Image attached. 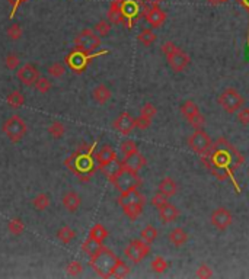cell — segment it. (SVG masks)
I'll return each instance as SVG.
<instances>
[{
    "label": "cell",
    "instance_id": "cell-1",
    "mask_svg": "<svg viewBox=\"0 0 249 279\" xmlns=\"http://www.w3.org/2000/svg\"><path fill=\"white\" fill-rule=\"evenodd\" d=\"M117 260H118V258L115 256V253L113 250H110L108 247L102 246V249L91 258L89 265L93 268V271L99 277L110 278V277H113V271H114Z\"/></svg>",
    "mask_w": 249,
    "mask_h": 279
},
{
    "label": "cell",
    "instance_id": "cell-2",
    "mask_svg": "<svg viewBox=\"0 0 249 279\" xmlns=\"http://www.w3.org/2000/svg\"><path fill=\"white\" fill-rule=\"evenodd\" d=\"M1 129L4 135L12 141V143H19L28 132V125L26 122L19 116V115H10L1 125Z\"/></svg>",
    "mask_w": 249,
    "mask_h": 279
},
{
    "label": "cell",
    "instance_id": "cell-3",
    "mask_svg": "<svg viewBox=\"0 0 249 279\" xmlns=\"http://www.w3.org/2000/svg\"><path fill=\"white\" fill-rule=\"evenodd\" d=\"M217 102L222 107V109L225 112H227V113H235V112H238L239 109H242L244 105H245L244 96L235 87H229V89L223 90L220 93Z\"/></svg>",
    "mask_w": 249,
    "mask_h": 279
},
{
    "label": "cell",
    "instance_id": "cell-4",
    "mask_svg": "<svg viewBox=\"0 0 249 279\" xmlns=\"http://www.w3.org/2000/svg\"><path fill=\"white\" fill-rule=\"evenodd\" d=\"M66 166L70 168L73 172H76L80 177V174H91L93 173V159L91 156V151L82 153L77 151L74 153L70 159L66 160Z\"/></svg>",
    "mask_w": 249,
    "mask_h": 279
},
{
    "label": "cell",
    "instance_id": "cell-5",
    "mask_svg": "<svg viewBox=\"0 0 249 279\" xmlns=\"http://www.w3.org/2000/svg\"><path fill=\"white\" fill-rule=\"evenodd\" d=\"M111 182L114 183V186L123 193L127 191H131V189H136L138 188V185L141 183V179L138 177V174L136 172H131L128 169H121L113 179Z\"/></svg>",
    "mask_w": 249,
    "mask_h": 279
},
{
    "label": "cell",
    "instance_id": "cell-6",
    "mask_svg": "<svg viewBox=\"0 0 249 279\" xmlns=\"http://www.w3.org/2000/svg\"><path fill=\"white\" fill-rule=\"evenodd\" d=\"M74 45L76 48L92 54L101 47V37L92 31V29H83L76 38H74Z\"/></svg>",
    "mask_w": 249,
    "mask_h": 279
},
{
    "label": "cell",
    "instance_id": "cell-7",
    "mask_svg": "<svg viewBox=\"0 0 249 279\" xmlns=\"http://www.w3.org/2000/svg\"><path fill=\"white\" fill-rule=\"evenodd\" d=\"M101 54H107V51H102V53H98V54H89V53H85L79 48H74L68 56L66 57V63L67 65L76 71V73H82L88 65L89 63L92 61V58L101 56Z\"/></svg>",
    "mask_w": 249,
    "mask_h": 279
},
{
    "label": "cell",
    "instance_id": "cell-8",
    "mask_svg": "<svg viewBox=\"0 0 249 279\" xmlns=\"http://www.w3.org/2000/svg\"><path fill=\"white\" fill-rule=\"evenodd\" d=\"M188 146L194 153L205 154L213 146V140L203 128H200V129H195V132L188 138Z\"/></svg>",
    "mask_w": 249,
    "mask_h": 279
},
{
    "label": "cell",
    "instance_id": "cell-9",
    "mask_svg": "<svg viewBox=\"0 0 249 279\" xmlns=\"http://www.w3.org/2000/svg\"><path fill=\"white\" fill-rule=\"evenodd\" d=\"M150 253V244L143 241L141 238L140 240H133L124 250L125 258L133 262V263H140L147 255Z\"/></svg>",
    "mask_w": 249,
    "mask_h": 279
},
{
    "label": "cell",
    "instance_id": "cell-10",
    "mask_svg": "<svg viewBox=\"0 0 249 279\" xmlns=\"http://www.w3.org/2000/svg\"><path fill=\"white\" fill-rule=\"evenodd\" d=\"M210 223L214 228H217L219 231H226L232 223H233V217H232V213L227 210V208H216L213 213H211V217H210Z\"/></svg>",
    "mask_w": 249,
    "mask_h": 279
},
{
    "label": "cell",
    "instance_id": "cell-11",
    "mask_svg": "<svg viewBox=\"0 0 249 279\" xmlns=\"http://www.w3.org/2000/svg\"><path fill=\"white\" fill-rule=\"evenodd\" d=\"M166 57L168 60V64L169 67L175 71V73H182L188 65H189V61L191 58L188 56L185 51H182L180 47H177L172 53H169Z\"/></svg>",
    "mask_w": 249,
    "mask_h": 279
},
{
    "label": "cell",
    "instance_id": "cell-12",
    "mask_svg": "<svg viewBox=\"0 0 249 279\" xmlns=\"http://www.w3.org/2000/svg\"><path fill=\"white\" fill-rule=\"evenodd\" d=\"M114 129L120 132L121 135H130L136 129V118L130 115L128 112H123L118 115V118L113 124Z\"/></svg>",
    "mask_w": 249,
    "mask_h": 279
},
{
    "label": "cell",
    "instance_id": "cell-13",
    "mask_svg": "<svg viewBox=\"0 0 249 279\" xmlns=\"http://www.w3.org/2000/svg\"><path fill=\"white\" fill-rule=\"evenodd\" d=\"M16 76H18L19 82L23 83L25 86H32V85H35V82L38 80L40 71H38V68H37L35 65H32V64H25V65H22V67L18 68Z\"/></svg>",
    "mask_w": 249,
    "mask_h": 279
},
{
    "label": "cell",
    "instance_id": "cell-14",
    "mask_svg": "<svg viewBox=\"0 0 249 279\" xmlns=\"http://www.w3.org/2000/svg\"><path fill=\"white\" fill-rule=\"evenodd\" d=\"M144 18L152 25V28H160L166 21V13L159 6H150L144 10Z\"/></svg>",
    "mask_w": 249,
    "mask_h": 279
},
{
    "label": "cell",
    "instance_id": "cell-15",
    "mask_svg": "<svg viewBox=\"0 0 249 279\" xmlns=\"http://www.w3.org/2000/svg\"><path fill=\"white\" fill-rule=\"evenodd\" d=\"M146 163H147L146 157H144L140 151H136L134 154L124 157V160H123V168L138 173L141 169L146 166Z\"/></svg>",
    "mask_w": 249,
    "mask_h": 279
},
{
    "label": "cell",
    "instance_id": "cell-16",
    "mask_svg": "<svg viewBox=\"0 0 249 279\" xmlns=\"http://www.w3.org/2000/svg\"><path fill=\"white\" fill-rule=\"evenodd\" d=\"M118 204L121 207H127V205H134V204H141L144 205L146 204V199L144 196L136 189H131V191H127V192H123L118 198Z\"/></svg>",
    "mask_w": 249,
    "mask_h": 279
},
{
    "label": "cell",
    "instance_id": "cell-17",
    "mask_svg": "<svg viewBox=\"0 0 249 279\" xmlns=\"http://www.w3.org/2000/svg\"><path fill=\"white\" fill-rule=\"evenodd\" d=\"M158 210H159V217H160V220H162L163 224L174 223L180 217V210L174 204H171V202H166L165 205H162Z\"/></svg>",
    "mask_w": 249,
    "mask_h": 279
},
{
    "label": "cell",
    "instance_id": "cell-18",
    "mask_svg": "<svg viewBox=\"0 0 249 279\" xmlns=\"http://www.w3.org/2000/svg\"><path fill=\"white\" fill-rule=\"evenodd\" d=\"M108 21L111 23H121L124 22V13H123V0H113L111 6L108 9Z\"/></svg>",
    "mask_w": 249,
    "mask_h": 279
},
{
    "label": "cell",
    "instance_id": "cell-19",
    "mask_svg": "<svg viewBox=\"0 0 249 279\" xmlns=\"http://www.w3.org/2000/svg\"><path fill=\"white\" fill-rule=\"evenodd\" d=\"M82 205V198L77 192H66L63 196V207L70 211V213H76L79 210V207Z\"/></svg>",
    "mask_w": 249,
    "mask_h": 279
},
{
    "label": "cell",
    "instance_id": "cell-20",
    "mask_svg": "<svg viewBox=\"0 0 249 279\" xmlns=\"http://www.w3.org/2000/svg\"><path fill=\"white\" fill-rule=\"evenodd\" d=\"M113 96V92L110 90V87L107 85H98L93 92H92V98L96 104L99 105H105Z\"/></svg>",
    "mask_w": 249,
    "mask_h": 279
},
{
    "label": "cell",
    "instance_id": "cell-21",
    "mask_svg": "<svg viewBox=\"0 0 249 279\" xmlns=\"http://www.w3.org/2000/svg\"><path fill=\"white\" fill-rule=\"evenodd\" d=\"M158 191H159L160 193H163L165 196L171 198V196L177 195V192H178V185H177V182H175L172 177L166 176V177H163V179L160 180V183H159V186H158Z\"/></svg>",
    "mask_w": 249,
    "mask_h": 279
},
{
    "label": "cell",
    "instance_id": "cell-22",
    "mask_svg": "<svg viewBox=\"0 0 249 279\" xmlns=\"http://www.w3.org/2000/svg\"><path fill=\"white\" fill-rule=\"evenodd\" d=\"M114 159H117V153H115V150H114L111 146H104V147H101L99 151L96 153V162H98L99 168L104 166V165H107L108 162H111V160H114Z\"/></svg>",
    "mask_w": 249,
    "mask_h": 279
},
{
    "label": "cell",
    "instance_id": "cell-23",
    "mask_svg": "<svg viewBox=\"0 0 249 279\" xmlns=\"http://www.w3.org/2000/svg\"><path fill=\"white\" fill-rule=\"evenodd\" d=\"M169 241H171L175 247H182L188 241V233L184 228L177 227V228H174V230L169 233Z\"/></svg>",
    "mask_w": 249,
    "mask_h": 279
},
{
    "label": "cell",
    "instance_id": "cell-24",
    "mask_svg": "<svg viewBox=\"0 0 249 279\" xmlns=\"http://www.w3.org/2000/svg\"><path fill=\"white\" fill-rule=\"evenodd\" d=\"M82 249H83V252H85L88 256L92 258L93 255H96V253L102 249V241H99V240H96V238H93V237L89 236V237L85 240Z\"/></svg>",
    "mask_w": 249,
    "mask_h": 279
},
{
    "label": "cell",
    "instance_id": "cell-25",
    "mask_svg": "<svg viewBox=\"0 0 249 279\" xmlns=\"http://www.w3.org/2000/svg\"><path fill=\"white\" fill-rule=\"evenodd\" d=\"M101 170H102V173L111 180L121 169H123V163L121 162H118L117 159H114V160H111V162H108L107 165H104V166H101Z\"/></svg>",
    "mask_w": 249,
    "mask_h": 279
},
{
    "label": "cell",
    "instance_id": "cell-26",
    "mask_svg": "<svg viewBox=\"0 0 249 279\" xmlns=\"http://www.w3.org/2000/svg\"><path fill=\"white\" fill-rule=\"evenodd\" d=\"M6 102H7V105H9L10 108L18 109V108L23 107V104H25V96H23L22 92H19V90H12V92L7 95Z\"/></svg>",
    "mask_w": 249,
    "mask_h": 279
},
{
    "label": "cell",
    "instance_id": "cell-27",
    "mask_svg": "<svg viewBox=\"0 0 249 279\" xmlns=\"http://www.w3.org/2000/svg\"><path fill=\"white\" fill-rule=\"evenodd\" d=\"M50 204H51L50 195H48V193H44V192L35 195L34 199H32V207H34L37 211H44V210H47V208L50 207Z\"/></svg>",
    "mask_w": 249,
    "mask_h": 279
},
{
    "label": "cell",
    "instance_id": "cell-28",
    "mask_svg": "<svg viewBox=\"0 0 249 279\" xmlns=\"http://www.w3.org/2000/svg\"><path fill=\"white\" fill-rule=\"evenodd\" d=\"M158 236H159V231H158V228H155L153 225H146V227L141 230V233H140V238H141L143 241L149 243V244H152V243L158 238Z\"/></svg>",
    "mask_w": 249,
    "mask_h": 279
},
{
    "label": "cell",
    "instance_id": "cell-29",
    "mask_svg": "<svg viewBox=\"0 0 249 279\" xmlns=\"http://www.w3.org/2000/svg\"><path fill=\"white\" fill-rule=\"evenodd\" d=\"M156 34L152 31V29H143L138 35H137V40L140 44H143L144 47H150L155 41H156Z\"/></svg>",
    "mask_w": 249,
    "mask_h": 279
},
{
    "label": "cell",
    "instance_id": "cell-30",
    "mask_svg": "<svg viewBox=\"0 0 249 279\" xmlns=\"http://www.w3.org/2000/svg\"><path fill=\"white\" fill-rule=\"evenodd\" d=\"M181 113L184 115V118L185 119H189V118H192L194 115H197V113H200V109H198V107H197V104L195 102H192V101H185L182 105H181Z\"/></svg>",
    "mask_w": 249,
    "mask_h": 279
},
{
    "label": "cell",
    "instance_id": "cell-31",
    "mask_svg": "<svg viewBox=\"0 0 249 279\" xmlns=\"http://www.w3.org/2000/svg\"><path fill=\"white\" fill-rule=\"evenodd\" d=\"M143 208H144V205H141V204H134V205L123 207V211H124V214L130 220H137V218L141 215Z\"/></svg>",
    "mask_w": 249,
    "mask_h": 279
},
{
    "label": "cell",
    "instance_id": "cell-32",
    "mask_svg": "<svg viewBox=\"0 0 249 279\" xmlns=\"http://www.w3.org/2000/svg\"><path fill=\"white\" fill-rule=\"evenodd\" d=\"M150 268H152V271L156 272V274H163V272L169 268V263L166 262V259H165L163 256H156V258L152 260Z\"/></svg>",
    "mask_w": 249,
    "mask_h": 279
},
{
    "label": "cell",
    "instance_id": "cell-33",
    "mask_svg": "<svg viewBox=\"0 0 249 279\" xmlns=\"http://www.w3.org/2000/svg\"><path fill=\"white\" fill-rule=\"evenodd\" d=\"M57 237H59V240H62L64 244H67V243H70V241H73L76 238V231L73 228L64 225L57 231Z\"/></svg>",
    "mask_w": 249,
    "mask_h": 279
},
{
    "label": "cell",
    "instance_id": "cell-34",
    "mask_svg": "<svg viewBox=\"0 0 249 279\" xmlns=\"http://www.w3.org/2000/svg\"><path fill=\"white\" fill-rule=\"evenodd\" d=\"M89 236L93 237V238H96V240H99V241H104V240L108 237V230H107L102 224H95V225L91 228Z\"/></svg>",
    "mask_w": 249,
    "mask_h": 279
},
{
    "label": "cell",
    "instance_id": "cell-35",
    "mask_svg": "<svg viewBox=\"0 0 249 279\" xmlns=\"http://www.w3.org/2000/svg\"><path fill=\"white\" fill-rule=\"evenodd\" d=\"M128 274H130V266L125 262H123L121 259H118L115 266H114L113 277H115V278H125V277H128Z\"/></svg>",
    "mask_w": 249,
    "mask_h": 279
},
{
    "label": "cell",
    "instance_id": "cell-36",
    "mask_svg": "<svg viewBox=\"0 0 249 279\" xmlns=\"http://www.w3.org/2000/svg\"><path fill=\"white\" fill-rule=\"evenodd\" d=\"M47 129H48V134L53 138H56V140H60L63 135H64V132H66V127L63 125L62 122H59V121H54Z\"/></svg>",
    "mask_w": 249,
    "mask_h": 279
},
{
    "label": "cell",
    "instance_id": "cell-37",
    "mask_svg": "<svg viewBox=\"0 0 249 279\" xmlns=\"http://www.w3.org/2000/svg\"><path fill=\"white\" fill-rule=\"evenodd\" d=\"M7 230L13 234V236H19L22 234V231L25 230V224L21 218H12L9 223H7Z\"/></svg>",
    "mask_w": 249,
    "mask_h": 279
},
{
    "label": "cell",
    "instance_id": "cell-38",
    "mask_svg": "<svg viewBox=\"0 0 249 279\" xmlns=\"http://www.w3.org/2000/svg\"><path fill=\"white\" fill-rule=\"evenodd\" d=\"M6 34H7V38H9V40L18 41V40L23 35V29H22V26H21L19 23H12V25L7 28Z\"/></svg>",
    "mask_w": 249,
    "mask_h": 279
},
{
    "label": "cell",
    "instance_id": "cell-39",
    "mask_svg": "<svg viewBox=\"0 0 249 279\" xmlns=\"http://www.w3.org/2000/svg\"><path fill=\"white\" fill-rule=\"evenodd\" d=\"M51 87H53V83H51V80L50 79H47V77H38V80L35 82V89L40 92V93H48L50 90H51Z\"/></svg>",
    "mask_w": 249,
    "mask_h": 279
},
{
    "label": "cell",
    "instance_id": "cell-40",
    "mask_svg": "<svg viewBox=\"0 0 249 279\" xmlns=\"http://www.w3.org/2000/svg\"><path fill=\"white\" fill-rule=\"evenodd\" d=\"M111 28H113V25H111L110 21H99V22L95 25L93 31H95L99 37H107V35L111 32Z\"/></svg>",
    "mask_w": 249,
    "mask_h": 279
},
{
    "label": "cell",
    "instance_id": "cell-41",
    "mask_svg": "<svg viewBox=\"0 0 249 279\" xmlns=\"http://www.w3.org/2000/svg\"><path fill=\"white\" fill-rule=\"evenodd\" d=\"M48 74L51 76V77H56V79H60L63 77L64 74H66V67H64V64L62 63H53L50 67H48Z\"/></svg>",
    "mask_w": 249,
    "mask_h": 279
},
{
    "label": "cell",
    "instance_id": "cell-42",
    "mask_svg": "<svg viewBox=\"0 0 249 279\" xmlns=\"http://www.w3.org/2000/svg\"><path fill=\"white\" fill-rule=\"evenodd\" d=\"M120 150H121V153H123V156H124V157H127V156H131V154H134L136 151H138L137 144H136L134 141H131V140L123 141V143H121V146H120Z\"/></svg>",
    "mask_w": 249,
    "mask_h": 279
},
{
    "label": "cell",
    "instance_id": "cell-43",
    "mask_svg": "<svg viewBox=\"0 0 249 279\" xmlns=\"http://www.w3.org/2000/svg\"><path fill=\"white\" fill-rule=\"evenodd\" d=\"M158 113V109L153 104L150 102H146L141 108H140V116L143 118H147V119H153V116Z\"/></svg>",
    "mask_w": 249,
    "mask_h": 279
},
{
    "label": "cell",
    "instance_id": "cell-44",
    "mask_svg": "<svg viewBox=\"0 0 249 279\" xmlns=\"http://www.w3.org/2000/svg\"><path fill=\"white\" fill-rule=\"evenodd\" d=\"M213 269L208 266V265H205V263H203L201 266H198V269L195 271V277L200 279H208V278H213Z\"/></svg>",
    "mask_w": 249,
    "mask_h": 279
},
{
    "label": "cell",
    "instance_id": "cell-45",
    "mask_svg": "<svg viewBox=\"0 0 249 279\" xmlns=\"http://www.w3.org/2000/svg\"><path fill=\"white\" fill-rule=\"evenodd\" d=\"M66 269H67V274H68L70 277H79V275L83 272V266H82V263L77 262V260L70 262Z\"/></svg>",
    "mask_w": 249,
    "mask_h": 279
},
{
    "label": "cell",
    "instance_id": "cell-46",
    "mask_svg": "<svg viewBox=\"0 0 249 279\" xmlns=\"http://www.w3.org/2000/svg\"><path fill=\"white\" fill-rule=\"evenodd\" d=\"M19 64H21V60L16 54H9L4 60V65H6L7 70H18Z\"/></svg>",
    "mask_w": 249,
    "mask_h": 279
},
{
    "label": "cell",
    "instance_id": "cell-47",
    "mask_svg": "<svg viewBox=\"0 0 249 279\" xmlns=\"http://www.w3.org/2000/svg\"><path fill=\"white\" fill-rule=\"evenodd\" d=\"M188 122L191 124V127H194L195 129H200V128H203L204 127V124H205V118L203 116V113L200 112V113H197V115H194L192 118H189L188 119Z\"/></svg>",
    "mask_w": 249,
    "mask_h": 279
},
{
    "label": "cell",
    "instance_id": "cell-48",
    "mask_svg": "<svg viewBox=\"0 0 249 279\" xmlns=\"http://www.w3.org/2000/svg\"><path fill=\"white\" fill-rule=\"evenodd\" d=\"M150 202H152V205H153V207L160 208L162 205H165V204H166V202H169V201H168V196H165L163 193L158 192V193H155V195L152 196Z\"/></svg>",
    "mask_w": 249,
    "mask_h": 279
},
{
    "label": "cell",
    "instance_id": "cell-49",
    "mask_svg": "<svg viewBox=\"0 0 249 279\" xmlns=\"http://www.w3.org/2000/svg\"><path fill=\"white\" fill-rule=\"evenodd\" d=\"M152 125V119L143 118V116H137L136 118V129H147Z\"/></svg>",
    "mask_w": 249,
    "mask_h": 279
},
{
    "label": "cell",
    "instance_id": "cell-50",
    "mask_svg": "<svg viewBox=\"0 0 249 279\" xmlns=\"http://www.w3.org/2000/svg\"><path fill=\"white\" fill-rule=\"evenodd\" d=\"M238 121L242 125H249V108H242L238 111Z\"/></svg>",
    "mask_w": 249,
    "mask_h": 279
},
{
    "label": "cell",
    "instance_id": "cell-51",
    "mask_svg": "<svg viewBox=\"0 0 249 279\" xmlns=\"http://www.w3.org/2000/svg\"><path fill=\"white\" fill-rule=\"evenodd\" d=\"M23 1H25V0H9V3H10V6H12L10 18H13V16H15V13H16V10H18L19 4H21V3H23Z\"/></svg>",
    "mask_w": 249,
    "mask_h": 279
},
{
    "label": "cell",
    "instance_id": "cell-52",
    "mask_svg": "<svg viewBox=\"0 0 249 279\" xmlns=\"http://www.w3.org/2000/svg\"><path fill=\"white\" fill-rule=\"evenodd\" d=\"M162 1H165V0H144V3H147L150 6H159Z\"/></svg>",
    "mask_w": 249,
    "mask_h": 279
},
{
    "label": "cell",
    "instance_id": "cell-53",
    "mask_svg": "<svg viewBox=\"0 0 249 279\" xmlns=\"http://www.w3.org/2000/svg\"><path fill=\"white\" fill-rule=\"evenodd\" d=\"M208 4H211V6H219L220 4V0H205Z\"/></svg>",
    "mask_w": 249,
    "mask_h": 279
},
{
    "label": "cell",
    "instance_id": "cell-54",
    "mask_svg": "<svg viewBox=\"0 0 249 279\" xmlns=\"http://www.w3.org/2000/svg\"><path fill=\"white\" fill-rule=\"evenodd\" d=\"M239 1H241L245 7H248L249 9V0H239Z\"/></svg>",
    "mask_w": 249,
    "mask_h": 279
},
{
    "label": "cell",
    "instance_id": "cell-55",
    "mask_svg": "<svg viewBox=\"0 0 249 279\" xmlns=\"http://www.w3.org/2000/svg\"><path fill=\"white\" fill-rule=\"evenodd\" d=\"M226 1H229V0H220V4H223V3H226Z\"/></svg>",
    "mask_w": 249,
    "mask_h": 279
}]
</instances>
